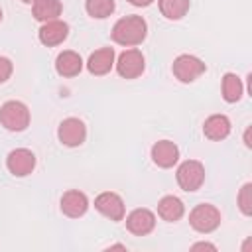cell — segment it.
Here are the masks:
<instances>
[{
    "label": "cell",
    "instance_id": "obj_8",
    "mask_svg": "<svg viewBox=\"0 0 252 252\" xmlns=\"http://www.w3.org/2000/svg\"><path fill=\"white\" fill-rule=\"evenodd\" d=\"M57 138L63 146L67 148H77L87 140V126L81 118L69 116L65 120H61L59 128H57Z\"/></svg>",
    "mask_w": 252,
    "mask_h": 252
},
{
    "label": "cell",
    "instance_id": "obj_28",
    "mask_svg": "<svg viewBox=\"0 0 252 252\" xmlns=\"http://www.w3.org/2000/svg\"><path fill=\"white\" fill-rule=\"evenodd\" d=\"M22 2H24V4H33L35 0H22Z\"/></svg>",
    "mask_w": 252,
    "mask_h": 252
},
{
    "label": "cell",
    "instance_id": "obj_12",
    "mask_svg": "<svg viewBox=\"0 0 252 252\" xmlns=\"http://www.w3.org/2000/svg\"><path fill=\"white\" fill-rule=\"evenodd\" d=\"M69 35V26L63 20H51L41 24V28L37 30V37L43 45L47 47H55L59 43H63Z\"/></svg>",
    "mask_w": 252,
    "mask_h": 252
},
{
    "label": "cell",
    "instance_id": "obj_15",
    "mask_svg": "<svg viewBox=\"0 0 252 252\" xmlns=\"http://www.w3.org/2000/svg\"><path fill=\"white\" fill-rule=\"evenodd\" d=\"M55 71L61 77H77L83 71V59L77 51L73 49H65L57 55L55 59Z\"/></svg>",
    "mask_w": 252,
    "mask_h": 252
},
{
    "label": "cell",
    "instance_id": "obj_23",
    "mask_svg": "<svg viewBox=\"0 0 252 252\" xmlns=\"http://www.w3.org/2000/svg\"><path fill=\"white\" fill-rule=\"evenodd\" d=\"M12 71H14L12 61H10L8 57L0 55V85H2V83H6V81L12 77Z\"/></svg>",
    "mask_w": 252,
    "mask_h": 252
},
{
    "label": "cell",
    "instance_id": "obj_20",
    "mask_svg": "<svg viewBox=\"0 0 252 252\" xmlns=\"http://www.w3.org/2000/svg\"><path fill=\"white\" fill-rule=\"evenodd\" d=\"M158 6L167 20H181L189 12L191 2L189 0H158Z\"/></svg>",
    "mask_w": 252,
    "mask_h": 252
},
{
    "label": "cell",
    "instance_id": "obj_11",
    "mask_svg": "<svg viewBox=\"0 0 252 252\" xmlns=\"http://www.w3.org/2000/svg\"><path fill=\"white\" fill-rule=\"evenodd\" d=\"M89 209V197L79 189H69L61 195V213L69 219H79Z\"/></svg>",
    "mask_w": 252,
    "mask_h": 252
},
{
    "label": "cell",
    "instance_id": "obj_4",
    "mask_svg": "<svg viewBox=\"0 0 252 252\" xmlns=\"http://www.w3.org/2000/svg\"><path fill=\"white\" fill-rule=\"evenodd\" d=\"M175 179L183 191H187V193L199 191L201 185L205 183V165L199 159H185L177 167Z\"/></svg>",
    "mask_w": 252,
    "mask_h": 252
},
{
    "label": "cell",
    "instance_id": "obj_10",
    "mask_svg": "<svg viewBox=\"0 0 252 252\" xmlns=\"http://www.w3.org/2000/svg\"><path fill=\"white\" fill-rule=\"evenodd\" d=\"M126 228L134 236H146V234H150L156 228V215L150 209H146V207L134 209L126 217Z\"/></svg>",
    "mask_w": 252,
    "mask_h": 252
},
{
    "label": "cell",
    "instance_id": "obj_1",
    "mask_svg": "<svg viewBox=\"0 0 252 252\" xmlns=\"http://www.w3.org/2000/svg\"><path fill=\"white\" fill-rule=\"evenodd\" d=\"M112 41L124 47H136L140 45L146 35H148V24L142 16H124L120 20H116V24L112 26Z\"/></svg>",
    "mask_w": 252,
    "mask_h": 252
},
{
    "label": "cell",
    "instance_id": "obj_16",
    "mask_svg": "<svg viewBox=\"0 0 252 252\" xmlns=\"http://www.w3.org/2000/svg\"><path fill=\"white\" fill-rule=\"evenodd\" d=\"M203 134L205 138L213 142H220L230 134V120L224 114H211L205 124H203Z\"/></svg>",
    "mask_w": 252,
    "mask_h": 252
},
{
    "label": "cell",
    "instance_id": "obj_21",
    "mask_svg": "<svg viewBox=\"0 0 252 252\" xmlns=\"http://www.w3.org/2000/svg\"><path fill=\"white\" fill-rule=\"evenodd\" d=\"M116 8V2L114 0H85V10L91 18H96V20H104L108 18Z\"/></svg>",
    "mask_w": 252,
    "mask_h": 252
},
{
    "label": "cell",
    "instance_id": "obj_6",
    "mask_svg": "<svg viewBox=\"0 0 252 252\" xmlns=\"http://www.w3.org/2000/svg\"><path fill=\"white\" fill-rule=\"evenodd\" d=\"M114 65H116V71L122 79H138L146 69V59H144V53L140 49L130 47L118 55Z\"/></svg>",
    "mask_w": 252,
    "mask_h": 252
},
{
    "label": "cell",
    "instance_id": "obj_22",
    "mask_svg": "<svg viewBox=\"0 0 252 252\" xmlns=\"http://www.w3.org/2000/svg\"><path fill=\"white\" fill-rule=\"evenodd\" d=\"M238 209L244 217L252 215V183H244L238 191Z\"/></svg>",
    "mask_w": 252,
    "mask_h": 252
},
{
    "label": "cell",
    "instance_id": "obj_29",
    "mask_svg": "<svg viewBox=\"0 0 252 252\" xmlns=\"http://www.w3.org/2000/svg\"><path fill=\"white\" fill-rule=\"evenodd\" d=\"M0 22H2V10H0Z\"/></svg>",
    "mask_w": 252,
    "mask_h": 252
},
{
    "label": "cell",
    "instance_id": "obj_9",
    "mask_svg": "<svg viewBox=\"0 0 252 252\" xmlns=\"http://www.w3.org/2000/svg\"><path fill=\"white\" fill-rule=\"evenodd\" d=\"M35 154L28 148H16L6 156V167L14 177H26L35 169Z\"/></svg>",
    "mask_w": 252,
    "mask_h": 252
},
{
    "label": "cell",
    "instance_id": "obj_24",
    "mask_svg": "<svg viewBox=\"0 0 252 252\" xmlns=\"http://www.w3.org/2000/svg\"><path fill=\"white\" fill-rule=\"evenodd\" d=\"M191 250H213V252H217V246L211 244V242H195L191 246Z\"/></svg>",
    "mask_w": 252,
    "mask_h": 252
},
{
    "label": "cell",
    "instance_id": "obj_17",
    "mask_svg": "<svg viewBox=\"0 0 252 252\" xmlns=\"http://www.w3.org/2000/svg\"><path fill=\"white\" fill-rule=\"evenodd\" d=\"M61 12H63L61 0H35L32 4V14L41 24L51 22V20H59Z\"/></svg>",
    "mask_w": 252,
    "mask_h": 252
},
{
    "label": "cell",
    "instance_id": "obj_26",
    "mask_svg": "<svg viewBox=\"0 0 252 252\" xmlns=\"http://www.w3.org/2000/svg\"><path fill=\"white\" fill-rule=\"evenodd\" d=\"M244 144H246V148H252V142H250V128H246V132H244Z\"/></svg>",
    "mask_w": 252,
    "mask_h": 252
},
{
    "label": "cell",
    "instance_id": "obj_2",
    "mask_svg": "<svg viewBox=\"0 0 252 252\" xmlns=\"http://www.w3.org/2000/svg\"><path fill=\"white\" fill-rule=\"evenodd\" d=\"M220 211L211 205V203H199L191 209L189 213V224L193 230L201 232V234H209L215 232L220 226Z\"/></svg>",
    "mask_w": 252,
    "mask_h": 252
},
{
    "label": "cell",
    "instance_id": "obj_7",
    "mask_svg": "<svg viewBox=\"0 0 252 252\" xmlns=\"http://www.w3.org/2000/svg\"><path fill=\"white\" fill-rule=\"evenodd\" d=\"M94 209H96L102 217L110 219L112 222H118V220H122V219L126 217L124 201H122V197H120L118 193H114V191H102V193H98V195L94 197Z\"/></svg>",
    "mask_w": 252,
    "mask_h": 252
},
{
    "label": "cell",
    "instance_id": "obj_25",
    "mask_svg": "<svg viewBox=\"0 0 252 252\" xmlns=\"http://www.w3.org/2000/svg\"><path fill=\"white\" fill-rule=\"evenodd\" d=\"M126 2H130L132 6H138V8H146V6H150L154 0H126Z\"/></svg>",
    "mask_w": 252,
    "mask_h": 252
},
{
    "label": "cell",
    "instance_id": "obj_5",
    "mask_svg": "<svg viewBox=\"0 0 252 252\" xmlns=\"http://www.w3.org/2000/svg\"><path fill=\"white\" fill-rule=\"evenodd\" d=\"M171 71H173V77L179 83H193L207 71V65H205L203 59H199L195 55L181 53V55L175 57V61L171 65Z\"/></svg>",
    "mask_w": 252,
    "mask_h": 252
},
{
    "label": "cell",
    "instance_id": "obj_13",
    "mask_svg": "<svg viewBox=\"0 0 252 252\" xmlns=\"http://www.w3.org/2000/svg\"><path fill=\"white\" fill-rule=\"evenodd\" d=\"M116 61V53L112 47H100L96 51H93L87 59V69L91 75L94 77H102L106 73H110V69L114 67Z\"/></svg>",
    "mask_w": 252,
    "mask_h": 252
},
{
    "label": "cell",
    "instance_id": "obj_14",
    "mask_svg": "<svg viewBox=\"0 0 252 252\" xmlns=\"http://www.w3.org/2000/svg\"><path fill=\"white\" fill-rule=\"evenodd\" d=\"M152 159L158 167L169 169L179 161V148L171 140H159L152 146Z\"/></svg>",
    "mask_w": 252,
    "mask_h": 252
},
{
    "label": "cell",
    "instance_id": "obj_19",
    "mask_svg": "<svg viewBox=\"0 0 252 252\" xmlns=\"http://www.w3.org/2000/svg\"><path fill=\"white\" fill-rule=\"evenodd\" d=\"M220 91H222V98L232 104V102H238L242 98L244 85H242V81L236 73H224L222 83H220Z\"/></svg>",
    "mask_w": 252,
    "mask_h": 252
},
{
    "label": "cell",
    "instance_id": "obj_27",
    "mask_svg": "<svg viewBox=\"0 0 252 252\" xmlns=\"http://www.w3.org/2000/svg\"><path fill=\"white\" fill-rule=\"evenodd\" d=\"M106 250H126V246L124 244H110Z\"/></svg>",
    "mask_w": 252,
    "mask_h": 252
},
{
    "label": "cell",
    "instance_id": "obj_3",
    "mask_svg": "<svg viewBox=\"0 0 252 252\" xmlns=\"http://www.w3.org/2000/svg\"><path fill=\"white\" fill-rule=\"evenodd\" d=\"M30 108L22 100H6L0 106V124L10 132H22L30 126Z\"/></svg>",
    "mask_w": 252,
    "mask_h": 252
},
{
    "label": "cell",
    "instance_id": "obj_18",
    "mask_svg": "<svg viewBox=\"0 0 252 252\" xmlns=\"http://www.w3.org/2000/svg\"><path fill=\"white\" fill-rule=\"evenodd\" d=\"M183 213H185V205H183V201H181L179 197H175V195H165V197H161L159 203H158V215H159L163 220H167V222L179 220V219L183 217Z\"/></svg>",
    "mask_w": 252,
    "mask_h": 252
}]
</instances>
